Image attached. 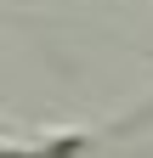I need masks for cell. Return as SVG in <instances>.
Returning <instances> with one entry per match:
<instances>
[{
	"label": "cell",
	"mask_w": 153,
	"mask_h": 158,
	"mask_svg": "<svg viewBox=\"0 0 153 158\" xmlns=\"http://www.w3.org/2000/svg\"><path fill=\"white\" fill-rule=\"evenodd\" d=\"M97 130H57L46 141H0V158H97Z\"/></svg>",
	"instance_id": "6da1fadb"
}]
</instances>
